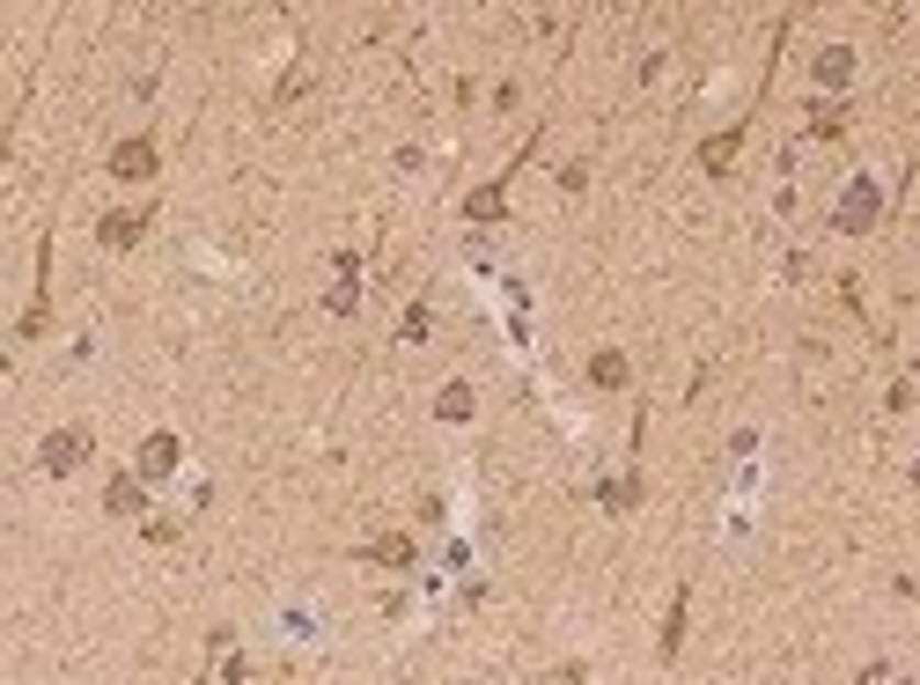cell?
<instances>
[{
  "label": "cell",
  "mask_w": 920,
  "mask_h": 685,
  "mask_svg": "<svg viewBox=\"0 0 920 685\" xmlns=\"http://www.w3.org/2000/svg\"><path fill=\"white\" fill-rule=\"evenodd\" d=\"M531 147H537V133H531ZM531 147H523V155H516V163H509L501 177H494V185H479V192H464V221H501V214H509V185H516V170L531 163Z\"/></svg>",
  "instance_id": "1"
},
{
  "label": "cell",
  "mask_w": 920,
  "mask_h": 685,
  "mask_svg": "<svg viewBox=\"0 0 920 685\" xmlns=\"http://www.w3.org/2000/svg\"><path fill=\"white\" fill-rule=\"evenodd\" d=\"M37 465L52 472V479H67V472L89 465V428H52L45 450H37Z\"/></svg>",
  "instance_id": "2"
},
{
  "label": "cell",
  "mask_w": 920,
  "mask_h": 685,
  "mask_svg": "<svg viewBox=\"0 0 920 685\" xmlns=\"http://www.w3.org/2000/svg\"><path fill=\"white\" fill-rule=\"evenodd\" d=\"M52 332V244H37V288H30V310L15 324V340H45Z\"/></svg>",
  "instance_id": "3"
},
{
  "label": "cell",
  "mask_w": 920,
  "mask_h": 685,
  "mask_svg": "<svg viewBox=\"0 0 920 685\" xmlns=\"http://www.w3.org/2000/svg\"><path fill=\"white\" fill-rule=\"evenodd\" d=\"M147 214H155V207H119V214H103V221H97L103 251H133V244L147 236Z\"/></svg>",
  "instance_id": "4"
},
{
  "label": "cell",
  "mask_w": 920,
  "mask_h": 685,
  "mask_svg": "<svg viewBox=\"0 0 920 685\" xmlns=\"http://www.w3.org/2000/svg\"><path fill=\"white\" fill-rule=\"evenodd\" d=\"M876 207H884V192H876V177H854L847 185V199H840V229H876Z\"/></svg>",
  "instance_id": "5"
},
{
  "label": "cell",
  "mask_w": 920,
  "mask_h": 685,
  "mask_svg": "<svg viewBox=\"0 0 920 685\" xmlns=\"http://www.w3.org/2000/svg\"><path fill=\"white\" fill-rule=\"evenodd\" d=\"M155 170H163V155H155L147 133H133V141L111 147V177H155Z\"/></svg>",
  "instance_id": "6"
},
{
  "label": "cell",
  "mask_w": 920,
  "mask_h": 685,
  "mask_svg": "<svg viewBox=\"0 0 920 685\" xmlns=\"http://www.w3.org/2000/svg\"><path fill=\"white\" fill-rule=\"evenodd\" d=\"M177 457H185V442H177L170 428H155V435L141 442V479H163V472H177Z\"/></svg>",
  "instance_id": "7"
},
{
  "label": "cell",
  "mask_w": 920,
  "mask_h": 685,
  "mask_svg": "<svg viewBox=\"0 0 920 685\" xmlns=\"http://www.w3.org/2000/svg\"><path fill=\"white\" fill-rule=\"evenodd\" d=\"M362 561H376V567H412L420 553H412L406 531H384V539H368V545H362Z\"/></svg>",
  "instance_id": "8"
},
{
  "label": "cell",
  "mask_w": 920,
  "mask_h": 685,
  "mask_svg": "<svg viewBox=\"0 0 920 685\" xmlns=\"http://www.w3.org/2000/svg\"><path fill=\"white\" fill-rule=\"evenodd\" d=\"M103 509H111V516H141V509H147L141 479H133V472H111V487H103Z\"/></svg>",
  "instance_id": "9"
},
{
  "label": "cell",
  "mask_w": 920,
  "mask_h": 685,
  "mask_svg": "<svg viewBox=\"0 0 920 685\" xmlns=\"http://www.w3.org/2000/svg\"><path fill=\"white\" fill-rule=\"evenodd\" d=\"M589 384H597V391H627V354H619V346H597V354H589Z\"/></svg>",
  "instance_id": "10"
},
{
  "label": "cell",
  "mask_w": 920,
  "mask_h": 685,
  "mask_svg": "<svg viewBox=\"0 0 920 685\" xmlns=\"http://www.w3.org/2000/svg\"><path fill=\"white\" fill-rule=\"evenodd\" d=\"M818 89H847V74H854V52L847 45H832V52H818Z\"/></svg>",
  "instance_id": "11"
},
{
  "label": "cell",
  "mask_w": 920,
  "mask_h": 685,
  "mask_svg": "<svg viewBox=\"0 0 920 685\" xmlns=\"http://www.w3.org/2000/svg\"><path fill=\"white\" fill-rule=\"evenodd\" d=\"M685 605H692V589L678 583V597H670V619H663V663L678 656V641H685Z\"/></svg>",
  "instance_id": "12"
},
{
  "label": "cell",
  "mask_w": 920,
  "mask_h": 685,
  "mask_svg": "<svg viewBox=\"0 0 920 685\" xmlns=\"http://www.w3.org/2000/svg\"><path fill=\"white\" fill-rule=\"evenodd\" d=\"M435 413H442V420H472V384H442Z\"/></svg>",
  "instance_id": "13"
},
{
  "label": "cell",
  "mask_w": 920,
  "mask_h": 685,
  "mask_svg": "<svg viewBox=\"0 0 920 685\" xmlns=\"http://www.w3.org/2000/svg\"><path fill=\"white\" fill-rule=\"evenodd\" d=\"M428 324H435V310H428V302H412V310H406V340H428Z\"/></svg>",
  "instance_id": "14"
},
{
  "label": "cell",
  "mask_w": 920,
  "mask_h": 685,
  "mask_svg": "<svg viewBox=\"0 0 920 685\" xmlns=\"http://www.w3.org/2000/svg\"><path fill=\"white\" fill-rule=\"evenodd\" d=\"M913 487H920V465H913Z\"/></svg>",
  "instance_id": "15"
}]
</instances>
